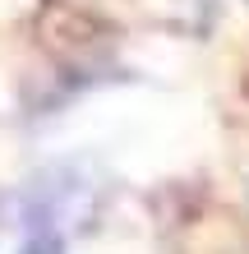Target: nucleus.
<instances>
[{"label":"nucleus","instance_id":"nucleus-1","mask_svg":"<svg viewBox=\"0 0 249 254\" xmlns=\"http://www.w3.org/2000/svg\"><path fill=\"white\" fill-rule=\"evenodd\" d=\"M23 254H65V241L55 231L51 213H28V241H23Z\"/></svg>","mask_w":249,"mask_h":254}]
</instances>
